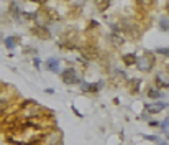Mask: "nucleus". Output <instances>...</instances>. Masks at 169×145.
<instances>
[{
    "mask_svg": "<svg viewBox=\"0 0 169 145\" xmlns=\"http://www.w3.org/2000/svg\"><path fill=\"white\" fill-rule=\"evenodd\" d=\"M156 53H159V55H164V56H169V48H159Z\"/></svg>",
    "mask_w": 169,
    "mask_h": 145,
    "instance_id": "obj_18",
    "label": "nucleus"
},
{
    "mask_svg": "<svg viewBox=\"0 0 169 145\" xmlns=\"http://www.w3.org/2000/svg\"><path fill=\"white\" fill-rule=\"evenodd\" d=\"M20 43V40L17 36H7V38H3V45H5L8 50H15V46H17Z\"/></svg>",
    "mask_w": 169,
    "mask_h": 145,
    "instance_id": "obj_9",
    "label": "nucleus"
},
{
    "mask_svg": "<svg viewBox=\"0 0 169 145\" xmlns=\"http://www.w3.org/2000/svg\"><path fill=\"white\" fill-rule=\"evenodd\" d=\"M159 145H167V143H166V142H163V143H159Z\"/></svg>",
    "mask_w": 169,
    "mask_h": 145,
    "instance_id": "obj_25",
    "label": "nucleus"
},
{
    "mask_svg": "<svg viewBox=\"0 0 169 145\" xmlns=\"http://www.w3.org/2000/svg\"><path fill=\"white\" fill-rule=\"evenodd\" d=\"M161 28L163 30H169V20H166V18H161Z\"/></svg>",
    "mask_w": 169,
    "mask_h": 145,
    "instance_id": "obj_16",
    "label": "nucleus"
},
{
    "mask_svg": "<svg viewBox=\"0 0 169 145\" xmlns=\"http://www.w3.org/2000/svg\"><path fill=\"white\" fill-rule=\"evenodd\" d=\"M59 74H61V81L64 84H67V86H74V84L82 83V79L77 76V71H76L74 68H66V69H63Z\"/></svg>",
    "mask_w": 169,
    "mask_h": 145,
    "instance_id": "obj_2",
    "label": "nucleus"
},
{
    "mask_svg": "<svg viewBox=\"0 0 169 145\" xmlns=\"http://www.w3.org/2000/svg\"><path fill=\"white\" fill-rule=\"evenodd\" d=\"M136 64H138V68H141V69L148 71L153 64H154V58H153V55H150V53H144L143 56L136 58Z\"/></svg>",
    "mask_w": 169,
    "mask_h": 145,
    "instance_id": "obj_5",
    "label": "nucleus"
},
{
    "mask_svg": "<svg viewBox=\"0 0 169 145\" xmlns=\"http://www.w3.org/2000/svg\"><path fill=\"white\" fill-rule=\"evenodd\" d=\"M156 84H158L159 87H167L169 84L167 83H164V81H161V78H156Z\"/></svg>",
    "mask_w": 169,
    "mask_h": 145,
    "instance_id": "obj_19",
    "label": "nucleus"
},
{
    "mask_svg": "<svg viewBox=\"0 0 169 145\" xmlns=\"http://www.w3.org/2000/svg\"><path fill=\"white\" fill-rule=\"evenodd\" d=\"M127 86H128V89H130L131 94H136L140 89V86H141V81L140 79H130V81L127 83Z\"/></svg>",
    "mask_w": 169,
    "mask_h": 145,
    "instance_id": "obj_10",
    "label": "nucleus"
},
{
    "mask_svg": "<svg viewBox=\"0 0 169 145\" xmlns=\"http://www.w3.org/2000/svg\"><path fill=\"white\" fill-rule=\"evenodd\" d=\"M0 87H2V86H0Z\"/></svg>",
    "mask_w": 169,
    "mask_h": 145,
    "instance_id": "obj_26",
    "label": "nucleus"
},
{
    "mask_svg": "<svg viewBox=\"0 0 169 145\" xmlns=\"http://www.w3.org/2000/svg\"><path fill=\"white\" fill-rule=\"evenodd\" d=\"M148 96H150V97H153V99H159L163 94H161L158 89H150V91H148Z\"/></svg>",
    "mask_w": 169,
    "mask_h": 145,
    "instance_id": "obj_15",
    "label": "nucleus"
},
{
    "mask_svg": "<svg viewBox=\"0 0 169 145\" xmlns=\"http://www.w3.org/2000/svg\"><path fill=\"white\" fill-rule=\"evenodd\" d=\"M72 112H74V114H76V115H77V117H80V119H82V117H84V115H82V114H80V112H79V111H77V109H76L74 106H72Z\"/></svg>",
    "mask_w": 169,
    "mask_h": 145,
    "instance_id": "obj_22",
    "label": "nucleus"
},
{
    "mask_svg": "<svg viewBox=\"0 0 169 145\" xmlns=\"http://www.w3.org/2000/svg\"><path fill=\"white\" fill-rule=\"evenodd\" d=\"M136 3H138L141 9L144 10H148V9H151L153 7V3H154V0H136Z\"/></svg>",
    "mask_w": 169,
    "mask_h": 145,
    "instance_id": "obj_14",
    "label": "nucleus"
},
{
    "mask_svg": "<svg viewBox=\"0 0 169 145\" xmlns=\"http://www.w3.org/2000/svg\"><path fill=\"white\" fill-rule=\"evenodd\" d=\"M166 12H167V13H169V3H167V5H166Z\"/></svg>",
    "mask_w": 169,
    "mask_h": 145,
    "instance_id": "obj_24",
    "label": "nucleus"
},
{
    "mask_svg": "<svg viewBox=\"0 0 169 145\" xmlns=\"http://www.w3.org/2000/svg\"><path fill=\"white\" fill-rule=\"evenodd\" d=\"M123 63L127 64V66H135L136 64V55H133V53L125 55L123 56Z\"/></svg>",
    "mask_w": 169,
    "mask_h": 145,
    "instance_id": "obj_12",
    "label": "nucleus"
},
{
    "mask_svg": "<svg viewBox=\"0 0 169 145\" xmlns=\"http://www.w3.org/2000/svg\"><path fill=\"white\" fill-rule=\"evenodd\" d=\"M46 69L51 71V72H61V69H59V66H61V61H59V58H56V56H51V58L46 59L45 63Z\"/></svg>",
    "mask_w": 169,
    "mask_h": 145,
    "instance_id": "obj_7",
    "label": "nucleus"
},
{
    "mask_svg": "<svg viewBox=\"0 0 169 145\" xmlns=\"http://www.w3.org/2000/svg\"><path fill=\"white\" fill-rule=\"evenodd\" d=\"M33 66L36 68V69H39V68H41V59H39L38 56H35V59H33Z\"/></svg>",
    "mask_w": 169,
    "mask_h": 145,
    "instance_id": "obj_17",
    "label": "nucleus"
},
{
    "mask_svg": "<svg viewBox=\"0 0 169 145\" xmlns=\"http://www.w3.org/2000/svg\"><path fill=\"white\" fill-rule=\"evenodd\" d=\"M79 50H80L84 58H87V59H97L99 58V48L95 46L94 43H86V45L80 46Z\"/></svg>",
    "mask_w": 169,
    "mask_h": 145,
    "instance_id": "obj_4",
    "label": "nucleus"
},
{
    "mask_svg": "<svg viewBox=\"0 0 169 145\" xmlns=\"http://www.w3.org/2000/svg\"><path fill=\"white\" fill-rule=\"evenodd\" d=\"M97 27H99V23L95 22V20H90V22H89V28H90V30H94V28H97Z\"/></svg>",
    "mask_w": 169,
    "mask_h": 145,
    "instance_id": "obj_21",
    "label": "nucleus"
},
{
    "mask_svg": "<svg viewBox=\"0 0 169 145\" xmlns=\"http://www.w3.org/2000/svg\"><path fill=\"white\" fill-rule=\"evenodd\" d=\"M8 15L13 20L20 22V20H22V7H20L17 2H10L8 3Z\"/></svg>",
    "mask_w": 169,
    "mask_h": 145,
    "instance_id": "obj_8",
    "label": "nucleus"
},
{
    "mask_svg": "<svg viewBox=\"0 0 169 145\" xmlns=\"http://www.w3.org/2000/svg\"><path fill=\"white\" fill-rule=\"evenodd\" d=\"M164 107H166V104H164V102H158V104H153V106H146L148 112H151V114H158V112H161Z\"/></svg>",
    "mask_w": 169,
    "mask_h": 145,
    "instance_id": "obj_11",
    "label": "nucleus"
},
{
    "mask_svg": "<svg viewBox=\"0 0 169 145\" xmlns=\"http://www.w3.org/2000/svg\"><path fill=\"white\" fill-rule=\"evenodd\" d=\"M30 33L35 36V38L41 40V41H46V40L51 38V31L46 25H41V23H36V25L30 27Z\"/></svg>",
    "mask_w": 169,
    "mask_h": 145,
    "instance_id": "obj_3",
    "label": "nucleus"
},
{
    "mask_svg": "<svg viewBox=\"0 0 169 145\" xmlns=\"http://www.w3.org/2000/svg\"><path fill=\"white\" fill-rule=\"evenodd\" d=\"M79 35L76 30H66L64 33L61 35V38H59L58 41V46L63 48V50H76V48H79Z\"/></svg>",
    "mask_w": 169,
    "mask_h": 145,
    "instance_id": "obj_1",
    "label": "nucleus"
},
{
    "mask_svg": "<svg viewBox=\"0 0 169 145\" xmlns=\"http://www.w3.org/2000/svg\"><path fill=\"white\" fill-rule=\"evenodd\" d=\"M167 137H169V135H167Z\"/></svg>",
    "mask_w": 169,
    "mask_h": 145,
    "instance_id": "obj_27",
    "label": "nucleus"
},
{
    "mask_svg": "<svg viewBox=\"0 0 169 145\" xmlns=\"http://www.w3.org/2000/svg\"><path fill=\"white\" fill-rule=\"evenodd\" d=\"M28 2H33L36 5H45V3H48V0H28Z\"/></svg>",
    "mask_w": 169,
    "mask_h": 145,
    "instance_id": "obj_20",
    "label": "nucleus"
},
{
    "mask_svg": "<svg viewBox=\"0 0 169 145\" xmlns=\"http://www.w3.org/2000/svg\"><path fill=\"white\" fill-rule=\"evenodd\" d=\"M45 92H46V94H54V89H51V87H48V89H46Z\"/></svg>",
    "mask_w": 169,
    "mask_h": 145,
    "instance_id": "obj_23",
    "label": "nucleus"
},
{
    "mask_svg": "<svg viewBox=\"0 0 169 145\" xmlns=\"http://www.w3.org/2000/svg\"><path fill=\"white\" fill-rule=\"evenodd\" d=\"M100 86H102L100 83H86V81L80 83V89H82L84 92H87V94H94V96L99 94Z\"/></svg>",
    "mask_w": 169,
    "mask_h": 145,
    "instance_id": "obj_6",
    "label": "nucleus"
},
{
    "mask_svg": "<svg viewBox=\"0 0 169 145\" xmlns=\"http://www.w3.org/2000/svg\"><path fill=\"white\" fill-rule=\"evenodd\" d=\"M112 0H95V5H97V9L100 12H105L108 7H110Z\"/></svg>",
    "mask_w": 169,
    "mask_h": 145,
    "instance_id": "obj_13",
    "label": "nucleus"
}]
</instances>
